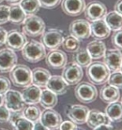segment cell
<instances>
[{"instance_id": "cell-1", "label": "cell", "mask_w": 122, "mask_h": 130, "mask_svg": "<svg viewBox=\"0 0 122 130\" xmlns=\"http://www.w3.org/2000/svg\"><path fill=\"white\" fill-rule=\"evenodd\" d=\"M87 77L91 84L96 85H102L108 81L111 71L106 66L103 62L95 61L87 67L86 70Z\"/></svg>"}, {"instance_id": "cell-2", "label": "cell", "mask_w": 122, "mask_h": 130, "mask_svg": "<svg viewBox=\"0 0 122 130\" xmlns=\"http://www.w3.org/2000/svg\"><path fill=\"white\" fill-rule=\"evenodd\" d=\"M46 48L41 42L31 40L22 49V55L24 59L31 63H36L46 57Z\"/></svg>"}, {"instance_id": "cell-3", "label": "cell", "mask_w": 122, "mask_h": 130, "mask_svg": "<svg viewBox=\"0 0 122 130\" xmlns=\"http://www.w3.org/2000/svg\"><path fill=\"white\" fill-rule=\"evenodd\" d=\"M9 78L14 86L27 88L32 84V70L25 64H17L9 72Z\"/></svg>"}, {"instance_id": "cell-4", "label": "cell", "mask_w": 122, "mask_h": 130, "mask_svg": "<svg viewBox=\"0 0 122 130\" xmlns=\"http://www.w3.org/2000/svg\"><path fill=\"white\" fill-rule=\"evenodd\" d=\"M23 32L26 36L35 38L45 32L46 25L43 19L35 14L28 15L23 22Z\"/></svg>"}, {"instance_id": "cell-5", "label": "cell", "mask_w": 122, "mask_h": 130, "mask_svg": "<svg viewBox=\"0 0 122 130\" xmlns=\"http://www.w3.org/2000/svg\"><path fill=\"white\" fill-rule=\"evenodd\" d=\"M74 92L76 99L83 103H93L98 96L96 87L87 82L79 83L78 84H76Z\"/></svg>"}, {"instance_id": "cell-6", "label": "cell", "mask_w": 122, "mask_h": 130, "mask_svg": "<svg viewBox=\"0 0 122 130\" xmlns=\"http://www.w3.org/2000/svg\"><path fill=\"white\" fill-rule=\"evenodd\" d=\"M64 36L62 32L56 28H50L41 35V43L48 50L57 49L62 46Z\"/></svg>"}, {"instance_id": "cell-7", "label": "cell", "mask_w": 122, "mask_h": 130, "mask_svg": "<svg viewBox=\"0 0 122 130\" xmlns=\"http://www.w3.org/2000/svg\"><path fill=\"white\" fill-rule=\"evenodd\" d=\"M69 32L80 41L87 39L91 36V23L82 19H76L70 23Z\"/></svg>"}, {"instance_id": "cell-8", "label": "cell", "mask_w": 122, "mask_h": 130, "mask_svg": "<svg viewBox=\"0 0 122 130\" xmlns=\"http://www.w3.org/2000/svg\"><path fill=\"white\" fill-rule=\"evenodd\" d=\"M62 77L68 85L78 84L83 77L82 68L74 62L67 63L62 70Z\"/></svg>"}, {"instance_id": "cell-9", "label": "cell", "mask_w": 122, "mask_h": 130, "mask_svg": "<svg viewBox=\"0 0 122 130\" xmlns=\"http://www.w3.org/2000/svg\"><path fill=\"white\" fill-rule=\"evenodd\" d=\"M87 107L82 104L68 105L66 108V114L69 119L76 125H82L87 122V119L89 113Z\"/></svg>"}, {"instance_id": "cell-10", "label": "cell", "mask_w": 122, "mask_h": 130, "mask_svg": "<svg viewBox=\"0 0 122 130\" xmlns=\"http://www.w3.org/2000/svg\"><path fill=\"white\" fill-rule=\"evenodd\" d=\"M84 13L88 21L94 22L105 18L107 14V8L100 1L94 0L89 3L87 6H86Z\"/></svg>"}, {"instance_id": "cell-11", "label": "cell", "mask_w": 122, "mask_h": 130, "mask_svg": "<svg viewBox=\"0 0 122 130\" xmlns=\"http://www.w3.org/2000/svg\"><path fill=\"white\" fill-rule=\"evenodd\" d=\"M4 103L10 112L23 111L26 107V103L23 99L22 93L17 90L9 89L4 95Z\"/></svg>"}, {"instance_id": "cell-12", "label": "cell", "mask_w": 122, "mask_h": 130, "mask_svg": "<svg viewBox=\"0 0 122 130\" xmlns=\"http://www.w3.org/2000/svg\"><path fill=\"white\" fill-rule=\"evenodd\" d=\"M27 43H28V39H27L26 35L23 32L16 30V29L9 31L6 36V47L7 48H9L14 52L21 51Z\"/></svg>"}, {"instance_id": "cell-13", "label": "cell", "mask_w": 122, "mask_h": 130, "mask_svg": "<svg viewBox=\"0 0 122 130\" xmlns=\"http://www.w3.org/2000/svg\"><path fill=\"white\" fill-rule=\"evenodd\" d=\"M39 120L49 130L58 129L62 122L61 114L52 108H47L42 112Z\"/></svg>"}, {"instance_id": "cell-14", "label": "cell", "mask_w": 122, "mask_h": 130, "mask_svg": "<svg viewBox=\"0 0 122 130\" xmlns=\"http://www.w3.org/2000/svg\"><path fill=\"white\" fill-rule=\"evenodd\" d=\"M17 63V56L15 52L7 48L0 50V73H9Z\"/></svg>"}, {"instance_id": "cell-15", "label": "cell", "mask_w": 122, "mask_h": 130, "mask_svg": "<svg viewBox=\"0 0 122 130\" xmlns=\"http://www.w3.org/2000/svg\"><path fill=\"white\" fill-rule=\"evenodd\" d=\"M46 63L52 69H62L67 63V56L59 49L51 50L45 57Z\"/></svg>"}, {"instance_id": "cell-16", "label": "cell", "mask_w": 122, "mask_h": 130, "mask_svg": "<svg viewBox=\"0 0 122 130\" xmlns=\"http://www.w3.org/2000/svg\"><path fill=\"white\" fill-rule=\"evenodd\" d=\"M104 63L111 72L120 71L122 63V54L119 49H107L104 55Z\"/></svg>"}, {"instance_id": "cell-17", "label": "cell", "mask_w": 122, "mask_h": 130, "mask_svg": "<svg viewBox=\"0 0 122 130\" xmlns=\"http://www.w3.org/2000/svg\"><path fill=\"white\" fill-rule=\"evenodd\" d=\"M62 9L71 17H76L84 13L86 8L85 0H62Z\"/></svg>"}, {"instance_id": "cell-18", "label": "cell", "mask_w": 122, "mask_h": 130, "mask_svg": "<svg viewBox=\"0 0 122 130\" xmlns=\"http://www.w3.org/2000/svg\"><path fill=\"white\" fill-rule=\"evenodd\" d=\"M46 88L56 95H62L67 92L68 84L65 82L62 76L53 75L50 77Z\"/></svg>"}, {"instance_id": "cell-19", "label": "cell", "mask_w": 122, "mask_h": 130, "mask_svg": "<svg viewBox=\"0 0 122 130\" xmlns=\"http://www.w3.org/2000/svg\"><path fill=\"white\" fill-rule=\"evenodd\" d=\"M111 34V29L106 25L104 19L96 20L91 23V35L97 40L107 38Z\"/></svg>"}, {"instance_id": "cell-20", "label": "cell", "mask_w": 122, "mask_h": 130, "mask_svg": "<svg viewBox=\"0 0 122 130\" xmlns=\"http://www.w3.org/2000/svg\"><path fill=\"white\" fill-rule=\"evenodd\" d=\"M21 93H22L23 99L26 104H37V103H39L42 89L39 87L31 84L27 88H24V89Z\"/></svg>"}, {"instance_id": "cell-21", "label": "cell", "mask_w": 122, "mask_h": 130, "mask_svg": "<svg viewBox=\"0 0 122 130\" xmlns=\"http://www.w3.org/2000/svg\"><path fill=\"white\" fill-rule=\"evenodd\" d=\"M86 123H87L89 128H95L101 124H110V123H111L106 113L99 110H96V109L89 111Z\"/></svg>"}, {"instance_id": "cell-22", "label": "cell", "mask_w": 122, "mask_h": 130, "mask_svg": "<svg viewBox=\"0 0 122 130\" xmlns=\"http://www.w3.org/2000/svg\"><path fill=\"white\" fill-rule=\"evenodd\" d=\"M51 73L43 68H36L32 71V84L39 88H45Z\"/></svg>"}, {"instance_id": "cell-23", "label": "cell", "mask_w": 122, "mask_h": 130, "mask_svg": "<svg viewBox=\"0 0 122 130\" xmlns=\"http://www.w3.org/2000/svg\"><path fill=\"white\" fill-rule=\"evenodd\" d=\"M88 54H90L91 59H100L104 57L106 51V44L101 40H93L90 42L87 46Z\"/></svg>"}, {"instance_id": "cell-24", "label": "cell", "mask_w": 122, "mask_h": 130, "mask_svg": "<svg viewBox=\"0 0 122 130\" xmlns=\"http://www.w3.org/2000/svg\"><path fill=\"white\" fill-rule=\"evenodd\" d=\"M105 113L111 122L120 123L122 121V102L115 101L109 103L106 108Z\"/></svg>"}, {"instance_id": "cell-25", "label": "cell", "mask_w": 122, "mask_h": 130, "mask_svg": "<svg viewBox=\"0 0 122 130\" xmlns=\"http://www.w3.org/2000/svg\"><path fill=\"white\" fill-rule=\"evenodd\" d=\"M120 93L119 88L111 85H105L101 88L100 92V98L103 102L111 103L113 102L118 101L120 99Z\"/></svg>"}, {"instance_id": "cell-26", "label": "cell", "mask_w": 122, "mask_h": 130, "mask_svg": "<svg viewBox=\"0 0 122 130\" xmlns=\"http://www.w3.org/2000/svg\"><path fill=\"white\" fill-rule=\"evenodd\" d=\"M58 99L57 95L52 93V91L48 89L42 90L41 98L39 100V103L42 107H43L45 109L47 108H52L57 104Z\"/></svg>"}, {"instance_id": "cell-27", "label": "cell", "mask_w": 122, "mask_h": 130, "mask_svg": "<svg viewBox=\"0 0 122 130\" xmlns=\"http://www.w3.org/2000/svg\"><path fill=\"white\" fill-rule=\"evenodd\" d=\"M108 28L112 31H117L122 28V16L115 11L110 12L104 18Z\"/></svg>"}, {"instance_id": "cell-28", "label": "cell", "mask_w": 122, "mask_h": 130, "mask_svg": "<svg viewBox=\"0 0 122 130\" xmlns=\"http://www.w3.org/2000/svg\"><path fill=\"white\" fill-rule=\"evenodd\" d=\"M27 17L19 4H13L9 7V22L13 24L20 25Z\"/></svg>"}, {"instance_id": "cell-29", "label": "cell", "mask_w": 122, "mask_h": 130, "mask_svg": "<svg viewBox=\"0 0 122 130\" xmlns=\"http://www.w3.org/2000/svg\"><path fill=\"white\" fill-rule=\"evenodd\" d=\"M73 62L78 64L82 68H87L91 64L92 59L90 54H88L87 50L85 48L79 49L78 51L74 53Z\"/></svg>"}, {"instance_id": "cell-30", "label": "cell", "mask_w": 122, "mask_h": 130, "mask_svg": "<svg viewBox=\"0 0 122 130\" xmlns=\"http://www.w3.org/2000/svg\"><path fill=\"white\" fill-rule=\"evenodd\" d=\"M41 113H42V111L40 108L36 104L26 106L23 110V117L32 123H34L36 121L40 119Z\"/></svg>"}, {"instance_id": "cell-31", "label": "cell", "mask_w": 122, "mask_h": 130, "mask_svg": "<svg viewBox=\"0 0 122 130\" xmlns=\"http://www.w3.org/2000/svg\"><path fill=\"white\" fill-rule=\"evenodd\" d=\"M19 5L26 15H32L37 13L41 8L38 0H22L19 3Z\"/></svg>"}, {"instance_id": "cell-32", "label": "cell", "mask_w": 122, "mask_h": 130, "mask_svg": "<svg viewBox=\"0 0 122 130\" xmlns=\"http://www.w3.org/2000/svg\"><path fill=\"white\" fill-rule=\"evenodd\" d=\"M62 46L65 51L68 53H76L80 49L81 41L71 35H68L66 38H64Z\"/></svg>"}, {"instance_id": "cell-33", "label": "cell", "mask_w": 122, "mask_h": 130, "mask_svg": "<svg viewBox=\"0 0 122 130\" xmlns=\"http://www.w3.org/2000/svg\"><path fill=\"white\" fill-rule=\"evenodd\" d=\"M12 126H13V130H32L33 123L23 116L14 121Z\"/></svg>"}, {"instance_id": "cell-34", "label": "cell", "mask_w": 122, "mask_h": 130, "mask_svg": "<svg viewBox=\"0 0 122 130\" xmlns=\"http://www.w3.org/2000/svg\"><path fill=\"white\" fill-rule=\"evenodd\" d=\"M107 82L111 86L117 88H122V73L120 71H116L111 73Z\"/></svg>"}, {"instance_id": "cell-35", "label": "cell", "mask_w": 122, "mask_h": 130, "mask_svg": "<svg viewBox=\"0 0 122 130\" xmlns=\"http://www.w3.org/2000/svg\"><path fill=\"white\" fill-rule=\"evenodd\" d=\"M111 42L115 48L122 50V28L114 32L111 37Z\"/></svg>"}, {"instance_id": "cell-36", "label": "cell", "mask_w": 122, "mask_h": 130, "mask_svg": "<svg viewBox=\"0 0 122 130\" xmlns=\"http://www.w3.org/2000/svg\"><path fill=\"white\" fill-rule=\"evenodd\" d=\"M9 21V6L0 5V24Z\"/></svg>"}, {"instance_id": "cell-37", "label": "cell", "mask_w": 122, "mask_h": 130, "mask_svg": "<svg viewBox=\"0 0 122 130\" xmlns=\"http://www.w3.org/2000/svg\"><path fill=\"white\" fill-rule=\"evenodd\" d=\"M42 8L46 9H53L62 3V0H38Z\"/></svg>"}, {"instance_id": "cell-38", "label": "cell", "mask_w": 122, "mask_h": 130, "mask_svg": "<svg viewBox=\"0 0 122 130\" xmlns=\"http://www.w3.org/2000/svg\"><path fill=\"white\" fill-rule=\"evenodd\" d=\"M10 80L5 76H0V95L4 94L10 89Z\"/></svg>"}, {"instance_id": "cell-39", "label": "cell", "mask_w": 122, "mask_h": 130, "mask_svg": "<svg viewBox=\"0 0 122 130\" xmlns=\"http://www.w3.org/2000/svg\"><path fill=\"white\" fill-rule=\"evenodd\" d=\"M10 118V111L5 104L0 105V123H8Z\"/></svg>"}, {"instance_id": "cell-40", "label": "cell", "mask_w": 122, "mask_h": 130, "mask_svg": "<svg viewBox=\"0 0 122 130\" xmlns=\"http://www.w3.org/2000/svg\"><path fill=\"white\" fill-rule=\"evenodd\" d=\"M76 128V124H75L71 120H65L62 121V123L59 126V130H74Z\"/></svg>"}, {"instance_id": "cell-41", "label": "cell", "mask_w": 122, "mask_h": 130, "mask_svg": "<svg viewBox=\"0 0 122 130\" xmlns=\"http://www.w3.org/2000/svg\"><path fill=\"white\" fill-rule=\"evenodd\" d=\"M8 32L6 31L4 28L0 27V47L5 44V40H6V36H7Z\"/></svg>"}, {"instance_id": "cell-42", "label": "cell", "mask_w": 122, "mask_h": 130, "mask_svg": "<svg viewBox=\"0 0 122 130\" xmlns=\"http://www.w3.org/2000/svg\"><path fill=\"white\" fill-rule=\"evenodd\" d=\"M32 130H49V129L46 128V127L40 122V120H37L33 123V128H32Z\"/></svg>"}, {"instance_id": "cell-43", "label": "cell", "mask_w": 122, "mask_h": 130, "mask_svg": "<svg viewBox=\"0 0 122 130\" xmlns=\"http://www.w3.org/2000/svg\"><path fill=\"white\" fill-rule=\"evenodd\" d=\"M93 129L94 130H115V127L111 123H110V124H101Z\"/></svg>"}, {"instance_id": "cell-44", "label": "cell", "mask_w": 122, "mask_h": 130, "mask_svg": "<svg viewBox=\"0 0 122 130\" xmlns=\"http://www.w3.org/2000/svg\"><path fill=\"white\" fill-rule=\"evenodd\" d=\"M114 9L117 13L122 16V0H117L114 6Z\"/></svg>"}, {"instance_id": "cell-45", "label": "cell", "mask_w": 122, "mask_h": 130, "mask_svg": "<svg viewBox=\"0 0 122 130\" xmlns=\"http://www.w3.org/2000/svg\"><path fill=\"white\" fill-rule=\"evenodd\" d=\"M6 1L11 5H13V4H18L22 0H6Z\"/></svg>"}, {"instance_id": "cell-46", "label": "cell", "mask_w": 122, "mask_h": 130, "mask_svg": "<svg viewBox=\"0 0 122 130\" xmlns=\"http://www.w3.org/2000/svg\"><path fill=\"white\" fill-rule=\"evenodd\" d=\"M4 95H0V105L4 104Z\"/></svg>"}, {"instance_id": "cell-47", "label": "cell", "mask_w": 122, "mask_h": 130, "mask_svg": "<svg viewBox=\"0 0 122 130\" xmlns=\"http://www.w3.org/2000/svg\"><path fill=\"white\" fill-rule=\"evenodd\" d=\"M74 130H85V129H83V128H78V127H76V128L74 129Z\"/></svg>"}, {"instance_id": "cell-48", "label": "cell", "mask_w": 122, "mask_h": 130, "mask_svg": "<svg viewBox=\"0 0 122 130\" xmlns=\"http://www.w3.org/2000/svg\"><path fill=\"white\" fill-rule=\"evenodd\" d=\"M120 71L122 73V63H121V66H120Z\"/></svg>"}, {"instance_id": "cell-49", "label": "cell", "mask_w": 122, "mask_h": 130, "mask_svg": "<svg viewBox=\"0 0 122 130\" xmlns=\"http://www.w3.org/2000/svg\"><path fill=\"white\" fill-rule=\"evenodd\" d=\"M0 130H8V129H6V128H0Z\"/></svg>"}, {"instance_id": "cell-50", "label": "cell", "mask_w": 122, "mask_h": 130, "mask_svg": "<svg viewBox=\"0 0 122 130\" xmlns=\"http://www.w3.org/2000/svg\"><path fill=\"white\" fill-rule=\"evenodd\" d=\"M3 1H4V0H0V3H2Z\"/></svg>"}, {"instance_id": "cell-51", "label": "cell", "mask_w": 122, "mask_h": 130, "mask_svg": "<svg viewBox=\"0 0 122 130\" xmlns=\"http://www.w3.org/2000/svg\"><path fill=\"white\" fill-rule=\"evenodd\" d=\"M121 102H122V101H121Z\"/></svg>"}]
</instances>
